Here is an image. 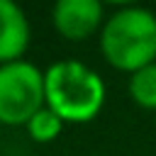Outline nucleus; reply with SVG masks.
Returning <instances> with one entry per match:
<instances>
[{
    "label": "nucleus",
    "mask_w": 156,
    "mask_h": 156,
    "mask_svg": "<svg viewBox=\"0 0 156 156\" xmlns=\"http://www.w3.org/2000/svg\"><path fill=\"white\" fill-rule=\"evenodd\" d=\"M54 29L68 41H85L102 22V2L98 0H58L51 7Z\"/></svg>",
    "instance_id": "obj_4"
},
{
    "label": "nucleus",
    "mask_w": 156,
    "mask_h": 156,
    "mask_svg": "<svg viewBox=\"0 0 156 156\" xmlns=\"http://www.w3.org/2000/svg\"><path fill=\"white\" fill-rule=\"evenodd\" d=\"M46 107L44 73L29 61L0 66V124H24Z\"/></svg>",
    "instance_id": "obj_3"
},
{
    "label": "nucleus",
    "mask_w": 156,
    "mask_h": 156,
    "mask_svg": "<svg viewBox=\"0 0 156 156\" xmlns=\"http://www.w3.org/2000/svg\"><path fill=\"white\" fill-rule=\"evenodd\" d=\"M44 93L46 107L73 124L95 119L105 102L102 78L76 58L56 61L44 71Z\"/></svg>",
    "instance_id": "obj_1"
},
{
    "label": "nucleus",
    "mask_w": 156,
    "mask_h": 156,
    "mask_svg": "<svg viewBox=\"0 0 156 156\" xmlns=\"http://www.w3.org/2000/svg\"><path fill=\"white\" fill-rule=\"evenodd\" d=\"M129 98L146 110H156V63L129 76Z\"/></svg>",
    "instance_id": "obj_6"
},
{
    "label": "nucleus",
    "mask_w": 156,
    "mask_h": 156,
    "mask_svg": "<svg viewBox=\"0 0 156 156\" xmlns=\"http://www.w3.org/2000/svg\"><path fill=\"white\" fill-rule=\"evenodd\" d=\"M63 129V119L51 110V107H41L29 122H27V132L34 141L39 144H46V141H54Z\"/></svg>",
    "instance_id": "obj_7"
},
{
    "label": "nucleus",
    "mask_w": 156,
    "mask_h": 156,
    "mask_svg": "<svg viewBox=\"0 0 156 156\" xmlns=\"http://www.w3.org/2000/svg\"><path fill=\"white\" fill-rule=\"evenodd\" d=\"M29 46V22L24 10L12 0H0V66L22 61Z\"/></svg>",
    "instance_id": "obj_5"
},
{
    "label": "nucleus",
    "mask_w": 156,
    "mask_h": 156,
    "mask_svg": "<svg viewBox=\"0 0 156 156\" xmlns=\"http://www.w3.org/2000/svg\"><path fill=\"white\" fill-rule=\"evenodd\" d=\"M100 51L112 68L127 73L156 63V15L134 5L117 10L100 29Z\"/></svg>",
    "instance_id": "obj_2"
}]
</instances>
